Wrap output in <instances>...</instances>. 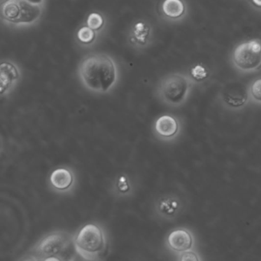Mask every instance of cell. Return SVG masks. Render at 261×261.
I'll return each mask as SVG.
<instances>
[{
    "label": "cell",
    "instance_id": "obj_1",
    "mask_svg": "<svg viewBox=\"0 0 261 261\" xmlns=\"http://www.w3.org/2000/svg\"><path fill=\"white\" fill-rule=\"evenodd\" d=\"M81 83L96 94L111 92L119 81V70L114 59L105 53H92L82 59L77 68Z\"/></svg>",
    "mask_w": 261,
    "mask_h": 261
},
{
    "label": "cell",
    "instance_id": "obj_2",
    "mask_svg": "<svg viewBox=\"0 0 261 261\" xmlns=\"http://www.w3.org/2000/svg\"><path fill=\"white\" fill-rule=\"evenodd\" d=\"M76 252L74 236L65 231H56L42 238L31 250L35 260H72Z\"/></svg>",
    "mask_w": 261,
    "mask_h": 261
},
{
    "label": "cell",
    "instance_id": "obj_3",
    "mask_svg": "<svg viewBox=\"0 0 261 261\" xmlns=\"http://www.w3.org/2000/svg\"><path fill=\"white\" fill-rule=\"evenodd\" d=\"M108 236L105 229L96 223H88L74 235L77 255L87 260H97L108 248Z\"/></svg>",
    "mask_w": 261,
    "mask_h": 261
},
{
    "label": "cell",
    "instance_id": "obj_4",
    "mask_svg": "<svg viewBox=\"0 0 261 261\" xmlns=\"http://www.w3.org/2000/svg\"><path fill=\"white\" fill-rule=\"evenodd\" d=\"M44 7L33 5L27 0H4L1 3V19L7 27L29 28L40 22Z\"/></svg>",
    "mask_w": 261,
    "mask_h": 261
},
{
    "label": "cell",
    "instance_id": "obj_5",
    "mask_svg": "<svg viewBox=\"0 0 261 261\" xmlns=\"http://www.w3.org/2000/svg\"><path fill=\"white\" fill-rule=\"evenodd\" d=\"M191 89L189 77L181 74H170L161 79L156 94L165 105L178 108L186 103Z\"/></svg>",
    "mask_w": 261,
    "mask_h": 261
},
{
    "label": "cell",
    "instance_id": "obj_6",
    "mask_svg": "<svg viewBox=\"0 0 261 261\" xmlns=\"http://www.w3.org/2000/svg\"><path fill=\"white\" fill-rule=\"evenodd\" d=\"M235 65L243 71H253L261 67V41L244 42L235 48L233 54Z\"/></svg>",
    "mask_w": 261,
    "mask_h": 261
},
{
    "label": "cell",
    "instance_id": "obj_7",
    "mask_svg": "<svg viewBox=\"0 0 261 261\" xmlns=\"http://www.w3.org/2000/svg\"><path fill=\"white\" fill-rule=\"evenodd\" d=\"M184 208V201L179 195L163 194L154 201L153 214L160 221H172L180 216Z\"/></svg>",
    "mask_w": 261,
    "mask_h": 261
},
{
    "label": "cell",
    "instance_id": "obj_8",
    "mask_svg": "<svg viewBox=\"0 0 261 261\" xmlns=\"http://www.w3.org/2000/svg\"><path fill=\"white\" fill-rule=\"evenodd\" d=\"M181 122L175 116L164 114L155 120L153 124V134L162 141H172L181 133Z\"/></svg>",
    "mask_w": 261,
    "mask_h": 261
},
{
    "label": "cell",
    "instance_id": "obj_9",
    "mask_svg": "<svg viewBox=\"0 0 261 261\" xmlns=\"http://www.w3.org/2000/svg\"><path fill=\"white\" fill-rule=\"evenodd\" d=\"M0 82L1 95L7 97L13 92L21 79L20 68L17 64L11 60H3L0 65Z\"/></svg>",
    "mask_w": 261,
    "mask_h": 261
},
{
    "label": "cell",
    "instance_id": "obj_10",
    "mask_svg": "<svg viewBox=\"0 0 261 261\" xmlns=\"http://www.w3.org/2000/svg\"><path fill=\"white\" fill-rule=\"evenodd\" d=\"M249 94L244 84L230 82L221 92V99L224 105L230 109H240L247 103Z\"/></svg>",
    "mask_w": 261,
    "mask_h": 261
},
{
    "label": "cell",
    "instance_id": "obj_11",
    "mask_svg": "<svg viewBox=\"0 0 261 261\" xmlns=\"http://www.w3.org/2000/svg\"><path fill=\"white\" fill-rule=\"evenodd\" d=\"M49 182L56 192L68 193L75 186L76 177L74 171L68 167L57 168L50 175Z\"/></svg>",
    "mask_w": 261,
    "mask_h": 261
},
{
    "label": "cell",
    "instance_id": "obj_12",
    "mask_svg": "<svg viewBox=\"0 0 261 261\" xmlns=\"http://www.w3.org/2000/svg\"><path fill=\"white\" fill-rule=\"evenodd\" d=\"M195 244L193 235L188 229L183 227L174 229L168 234L166 244L168 248L175 253H182L192 250Z\"/></svg>",
    "mask_w": 261,
    "mask_h": 261
},
{
    "label": "cell",
    "instance_id": "obj_13",
    "mask_svg": "<svg viewBox=\"0 0 261 261\" xmlns=\"http://www.w3.org/2000/svg\"><path fill=\"white\" fill-rule=\"evenodd\" d=\"M152 37V28L146 21L137 20L129 29L128 42L137 49H143L147 47Z\"/></svg>",
    "mask_w": 261,
    "mask_h": 261
},
{
    "label": "cell",
    "instance_id": "obj_14",
    "mask_svg": "<svg viewBox=\"0 0 261 261\" xmlns=\"http://www.w3.org/2000/svg\"><path fill=\"white\" fill-rule=\"evenodd\" d=\"M134 191L133 181L129 175L125 174L117 175L111 185L112 195L117 198H127L133 195Z\"/></svg>",
    "mask_w": 261,
    "mask_h": 261
},
{
    "label": "cell",
    "instance_id": "obj_15",
    "mask_svg": "<svg viewBox=\"0 0 261 261\" xmlns=\"http://www.w3.org/2000/svg\"><path fill=\"white\" fill-rule=\"evenodd\" d=\"M161 8L163 14L172 19L181 18L186 12V6L181 0H164Z\"/></svg>",
    "mask_w": 261,
    "mask_h": 261
},
{
    "label": "cell",
    "instance_id": "obj_16",
    "mask_svg": "<svg viewBox=\"0 0 261 261\" xmlns=\"http://www.w3.org/2000/svg\"><path fill=\"white\" fill-rule=\"evenodd\" d=\"M96 38H97V32L90 28L86 24L82 25L76 33V39L77 42L80 45H85V46L92 45Z\"/></svg>",
    "mask_w": 261,
    "mask_h": 261
},
{
    "label": "cell",
    "instance_id": "obj_17",
    "mask_svg": "<svg viewBox=\"0 0 261 261\" xmlns=\"http://www.w3.org/2000/svg\"><path fill=\"white\" fill-rule=\"evenodd\" d=\"M106 20L105 16L98 12H93L87 17L86 24L90 28L96 32L100 31L105 27Z\"/></svg>",
    "mask_w": 261,
    "mask_h": 261
},
{
    "label": "cell",
    "instance_id": "obj_18",
    "mask_svg": "<svg viewBox=\"0 0 261 261\" xmlns=\"http://www.w3.org/2000/svg\"><path fill=\"white\" fill-rule=\"evenodd\" d=\"M250 94L254 101L261 103V79H257L252 84Z\"/></svg>",
    "mask_w": 261,
    "mask_h": 261
},
{
    "label": "cell",
    "instance_id": "obj_19",
    "mask_svg": "<svg viewBox=\"0 0 261 261\" xmlns=\"http://www.w3.org/2000/svg\"><path fill=\"white\" fill-rule=\"evenodd\" d=\"M178 260L186 261H198L200 260L199 256L198 253L194 250H189L186 251L182 252V253H178Z\"/></svg>",
    "mask_w": 261,
    "mask_h": 261
},
{
    "label": "cell",
    "instance_id": "obj_20",
    "mask_svg": "<svg viewBox=\"0 0 261 261\" xmlns=\"http://www.w3.org/2000/svg\"><path fill=\"white\" fill-rule=\"evenodd\" d=\"M192 74H193L194 77L195 79H198V80H202V79H205L206 73L205 70L204 69V68L201 66H197L195 69L192 71Z\"/></svg>",
    "mask_w": 261,
    "mask_h": 261
},
{
    "label": "cell",
    "instance_id": "obj_21",
    "mask_svg": "<svg viewBox=\"0 0 261 261\" xmlns=\"http://www.w3.org/2000/svg\"><path fill=\"white\" fill-rule=\"evenodd\" d=\"M27 1L33 5L42 7H45V2H46V0H27Z\"/></svg>",
    "mask_w": 261,
    "mask_h": 261
},
{
    "label": "cell",
    "instance_id": "obj_22",
    "mask_svg": "<svg viewBox=\"0 0 261 261\" xmlns=\"http://www.w3.org/2000/svg\"><path fill=\"white\" fill-rule=\"evenodd\" d=\"M253 5L258 8H261V0H251Z\"/></svg>",
    "mask_w": 261,
    "mask_h": 261
}]
</instances>
